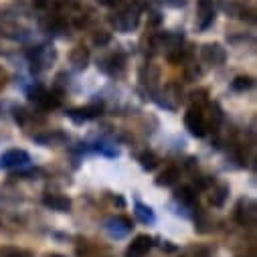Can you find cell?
<instances>
[{
  "instance_id": "obj_22",
  "label": "cell",
  "mask_w": 257,
  "mask_h": 257,
  "mask_svg": "<svg viewBox=\"0 0 257 257\" xmlns=\"http://www.w3.org/2000/svg\"><path fill=\"white\" fill-rule=\"evenodd\" d=\"M211 184H215V178H211V176H203L199 180V188H209Z\"/></svg>"
},
{
  "instance_id": "obj_16",
  "label": "cell",
  "mask_w": 257,
  "mask_h": 257,
  "mask_svg": "<svg viewBox=\"0 0 257 257\" xmlns=\"http://www.w3.org/2000/svg\"><path fill=\"white\" fill-rule=\"evenodd\" d=\"M51 7L59 11H77L79 0H51Z\"/></svg>"
},
{
  "instance_id": "obj_4",
  "label": "cell",
  "mask_w": 257,
  "mask_h": 257,
  "mask_svg": "<svg viewBox=\"0 0 257 257\" xmlns=\"http://www.w3.org/2000/svg\"><path fill=\"white\" fill-rule=\"evenodd\" d=\"M152 247V239L148 235H138L125 249V257H144Z\"/></svg>"
},
{
  "instance_id": "obj_18",
  "label": "cell",
  "mask_w": 257,
  "mask_h": 257,
  "mask_svg": "<svg viewBox=\"0 0 257 257\" xmlns=\"http://www.w3.org/2000/svg\"><path fill=\"white\" fill-rule=\"evenodd\" d=\"M182 257H211V249L209 247H190L184 251Z\"/></svg>"
},
{
  "instance_id": "obj_13",
  "label": "cell",
  "mask_w": 257,
  "mask_h": 257,
  "mask_svg": "<svg viewBox=\"0 0 257 257\" xmlns=\"http://www.w3.org/2000/svg\"><path fill=\"white\" fill-rule=\"evenodd\" d=\"M63 23L59 17H47V21H41V27L51 35V33H59V31H63Z\"/></svg>"
},
{
  "instance_id": "obj_15",
  "label": "cell",
  "mask_w": 257,
  "mask_h": 257,
  "mask_svg": "<svg viewBox=\"0 0 257 257\" xmlns=\"http://www.w3.org/2000/svg\"><path fill=\"white\" fill-rule=\"evenodd\" d=\"M134 215H136L142 223H152V221H154V213H152V209H150V207H146V205H142V203H138V205H136Z\"/></svg>"
},
{
  "instance_id": "obj_20",
  "label": "cell",
  "mask_w": 257,
  "mask_h": 257,
  "mask_svg": "<svg viewBox=\"0 0 257 257\" xmlns=\"http://www.w3.org/2000/svg\"><path fill=\"white\" fill-rule=\"evenodd\" d=\"M109 33H105V31H97L95 35H93V43L95 45H99V47H103V45H107L109 43Z\"/></svg>"
},
{
  "instance_id": "obj_12",
  "label": "cell",
  "mask_w": 257,
  "mask_h": 257,
  "mask_svg": "<svg viewBox=\"0 0 257 257\" xmlns=\"http://www.w3.org/2000/svg\"><path fill=\"white\" fill-rule=\"evenodd\" d=\"M176 201H180L184 205H192L197 201V192L192 190L190 186H182L180 190H176Z\"/></svg>"
},
{
  "instance_id": "obj_10",
  "label": "cell",
  "mask_w": 257,
  "mask_h": 257,
  "mask_svg": "<svg viewBox=\"0 0 257 257\" xmlns=\"http://www.w3.org/2000/svg\"><path fill=\"white\" fill-rule=\"evenodd\" d=\"M229 197V186L227 184H217L213 190H211V197H209V203L213 207H223L225 201Z\"/></svg>"
},
{
  "instance_id": "obj_21",
  "label": "cell",
  "mask_w": 257,
  "mask_h": 257,
  "mask_svg": "<svg viewBox=\"0 0 257 257\" xmlns=\"http://www.w3.org/2000/svg\"><path fill=\"white\" fill-rule=\"evenodd\" d=\"M33 5L39 11H47V9H51V0H33Z\"/></svg>"
},
{
  "instance_id": "obj_17",
  "label": "cell",
  "mask_w": 257,
  "mask_h": 257,
  "mask_svg": "<svg viewBox=\"0 0 257 257\" xmlns=\"http://www.w3.org/2000/svg\"><path fill=\"white\" fill-rule=\"evenodd\" d=\"M231 87H233L235 91H245V89L253 87V79H251L249 75H239V77H235V79H233Z\"/></svg>"
},
{
  "instance_id": "obj_25",
  "label": "cell",
  "mask_w": 257,
  "mask_h": 257,
  "mask_svg": "<svg viewBox=\"0 0 257 257\" xmlns=\"http://www.w3.org/2000/svg\"><path fill=\"white\" fill-rule=\"evenodd\" d=\"M47 257H63V255H57V253H53V255H47Z\"/></svg>"
},
{
  "instance_id": "obj_14",
  "label": "cell",
  "mask_w": 257,
  "mask_h": 257,
  "mask_svg": "<svg viewBox=\"0 0 257 257\" xmlns=\"http://www.w3.org/2000/svg\"><path fill=\"white\" fill-rule=\"evenodd\" d=\"M138 160H140L142 168H144V170H148V172H150V170H154V168L158 166V156H156L154 152H142Z\"/></svg>"
},
{
  "instance_id": "obj_24",
  "label": "cell",
  "mask_w": 257,
  "mask_h": 257,
  "mask_svg": "<svg viewBox=\"0 0 257 257\" xmlns=\"http://www.w3.org/2000/svg\"><path fill=\"white\" fill-rule=\"evenodd\" d=\"M15 117H17V121H25V109H15Z\"/></svg>"
},
{
  "instance_id": "obj_11",
  "label": "cell",
  "mask_w": 257,
  "mask_h": 257,
  "mask_svg": "<svg viewBox=\"0 0 257 257\" xmlns=\"http://www.w3.org/2000/svg\"><path fill=\"white\" fill-rule=\"evenodd\" d=\"M178 176H180L178 168H176V166H168V168H164V172L156 178V184H160V186H170V184L176 182Z\"/></svg>"
},
{
  "instance_id": "obj_1",
  "label": "cell",
  "mask_w": 257,
  "mask_h": 257,
  "mask_svg": "<svg viewBox=\"0 0 257 257\" xmlns=\"http://www.w3.org/2000/svg\"><path fill=\"white\" fill-rule=\"evenodd\" d=\"M138 23H140V7H138V5L121 9V11H119L117 15H113V19H111V25H113L117 31H123V33L136 29Z\"/></svg>"
},
{
  "instance_id": "obj_19",
  "label": "cell",
  "mask_w": 257,
  "mask_h": 257,
  "mask_svg": "<svg viewBox=\"0 0 257 257\" xmlns=\"http://www.w3.org/2000/svg\"><path fill=\"white\" fill-rule=\"evenodd\" d=\"M190 101L195 103V107H201V105L209 103V99H207V91H205V89H201V91H195V93L190 95Z\"/></svg>"
},
{
  "instance_id": "obj_23",
  "label": "cell",
  "mask_w": 257,
  "mask_h": 257,
  "mask_svg": "<svg viewBox=\"0 0 257 257\" xmlns=\"http://www.w3.org/2000/svg\"><path fill=\"white\" fill-rule=\"evenodd\" d=\"M99 3L103 5V7H109V9H115V7H119L123 0H99Z\"/></svg>"
},
{
  "instance_id": "obj_3",
  "label": "cell",
  "mask_w": 257,
  "mask_h": 257,
  "mask_svg": "<svg viewBox=\"0 0 257 257\" xmlns=\"http://www.w3.org/2000/svg\"><path fill=\"white\" fill-rule=\"evenodd\" d=\"M201 57L205 63H209V65H221V63H225V59H227V53L219 43H209L201 49Z\"/></svg>"
},
{
  "instance_id": "obj_9",
  "label": "cell",
  "mask_w": 257,
  "mask_h": 257,
  "mask_svg": "<svg viewBox=\"0 0 257 257\" xmlns=\"http://www.w3.org/2000/svg\"><path fill=\"white\" fill-rule=\"evenodd\" d=\"M89 57H91V55H89V49L83 47V45H77V47L71 51L69 61H71V65H75L77 69H83V67H87Z\"/></svg>"
},
{
  "instance_id": "obj_5",
  "label": "cell",
  "mask_w": 257,
  "mask_h": 257,
  "mask_svg": "<svg viewBox=\"0 0 257 257\" xmlns=\"http://www.w3.org/2000/svg\"><path fill=\"white\" fill-rule=\"evenodd\" d=\"M25 162H29V154L25 150H19V148L7 150L3 156H0V168H13V166H21Z\"/></svg>"
},
{
  "instance_id": "obj_7",
  "label": "cell",
  "mask_w": 257,
  "mask_h": 257,
  "mask_svg": "<svg viewBox=\"0 0 257 257\" xmlns=\"http://www.w3.org/2000/svg\"><path fill=\"white\" fill-rule=\"evenodd\" d=\"M43 205L53 209V211H59V213H67L71 209V201L65 195H45Z\"/></svg>"
},
{
  "instance_id": "obj_8",
  "label": "cell",
  "mask_w": 257,
  "mask_h": 257,
  "mask_svg": "<svg viewBox=\"0 0 257 257\" xmlns=\"http://www.w3.org/2000/svg\"><path fill=\"white\" fill-rule=\"evenodd\" d=\"M103 105L101 103H93V105H87V107H79V109H71L69 111V117L75 119V121H87V119H93L101 113Z\"/></svg>"
},
{
  "instance_id": "obj_6",
  "label": "cell",
  "mask_w": 257,
  "mask_h": 257,
  "mask_svg": "<svg viewBox=\"0 0 257 257\" xmlns=\"http://www.w3.org/2000/svg\"><path fill=\"white\" fill-rule=\"evenodd\" d=\"M199 29H209L215 21V5L213 0H199Z\"/></svg>"
},
{
  "instance_id": "obj_2",
  "label": "cell",
  "mask_w": 257,
  "mask_h": 257,
  "mask_svg": "<svg viewBox=\"0 0 257 257\" xmlns=\"http://www.w3.org/2000/svg\"><path fill=\"white\" fill-rule=\"evenodd\" d=\"M184 125L190 130V134H195L199 138H203L207 134V117L205 113L201 111V107H195L192 105L186 113H184Z\"/></svg>"
}]
</instances>
